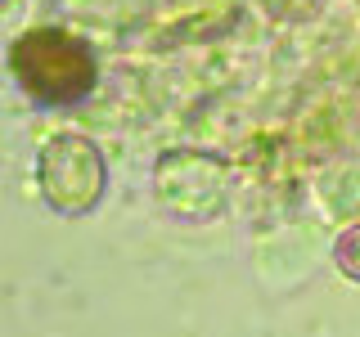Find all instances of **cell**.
<instances>
[{
    "instance_id": "cell-1",
    "label": "cell",
    "mask_w": 360,
    "mask_h": 337,
    "mask_svg": "<svg viewBox=\"0 0 360 337\" xmlns=\"http://www.w3.org/2000/svg\"><path fill=\"white\" fill-rule=\"evenodd\" d=\"M9 72L41 108H72L95 90L99 67L82 37L63 27H32L9 50Z\"/></svg>"
},
{
    "instance_id": "cell-2",
    "label": "cell",
    "mask_w": 360,
    "mask_h": 337,
    "mask_svg": "<svg viewBox=\"0 0 360 337\" xmlns=\"http://www.w3.org/2000/svg\"><path fill=\"white\" fill-rule=\"evenodd\" d=\"M37 180H41V194L54 211L82 216V211H90L104 198V185H108L104 153H99V144L86 140V135H54L41 149Z\"/></svg>"
},
{
    "instance_id": "cell-3",
    "label": "cell",
    "mask_w": 360,
    "mask_h": 337,
    "mask_svg": "<svg viewBox=\"0 0 360 337\" xmlns=\"http://www.w3.org/2000/svg\"><path fill=\"white\" fill-rule=\"evenodd\" d=\"M333 265L342 270L347 279H356V284H360V220L347 225V230L338 234V243H333Z\"/></svg>"
}]
</instances>
